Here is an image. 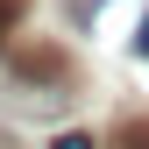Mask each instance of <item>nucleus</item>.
Returning <instances> with one entry per match:
<instances>
[{
  "mask_svg": "<svg viewBox=\"0 0 149 149\" xmlns=\"http://www.w3.org/2000/svg\"><path fill=\"white\" fill-rule=\"evenodd\" d=\"M135 43H142V57H149V14H142V36H135Z\"/></svg>",
  "mask_w": 149,
  "mask_h": 149,
  "instance_id": "obj_4",
  "label": "nucleus"
},
{
  "mask_svg": "<svg viewBox=\"0 0 149 149\" xmlns=\"http://www.w3.org/2000/svg\"><path fill=\"white\" fill-rule=\"evenodd\" d=\"M50 149H100V142H92V135H85V128H64V135H57V142H50Z\"/></svg>",
  "mask_w": 149,
  "mask_h": 149,
  "instance_id": "obj_3",
  "label": "nucleus"
},
{
  "mask_svg": "<svg viewBox=\"0 0 149 149\" xmlns=\"http://www.w3.org/2000/svg\"><path fill=\"white\" fill-rule=\"evenodd\" d=\"M114 149H149V121H128V128H121V142H114Z\"/></svg>",
  "mask_w": 149,
  "mask_h": 149,
  "instance_id": "obj_2",
  "label": "nucleus"
},
{
  "mask_svg": "<svg viewBox=\"0 0 149 149\" xmlns=\"http://www.w3.org/2000/svg\"><path fill=\"white\" fill-rule=\"evenodd\" d=\"M22 7H29V0H0V50H7V36H14V22H22Z\"/></svg>",
  "mask_w": 149,
  "mask_h": 149,
  "instance_id": "obj_1",
  "label": "nucleus"
}]
</instances>
